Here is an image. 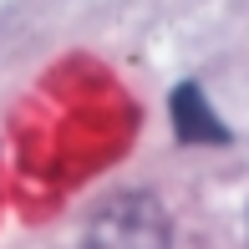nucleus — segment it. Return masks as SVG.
Masks as SVG:
<instances>
[{"label":"nucleus","mask_w":249,"mask_h":249,"mask_svg":"<svg viewBox=\"0 0 249 249\" xmlns=\"http://www.w3.org/2000/svg\"><path fill=\"white\" fill-rule=\"evenodd\" d=\"M87 249H168V213L148 194H122L92 213Z\"/></svg>","instance_id":"obj_1"},{"label":"nucleus","mask_w":249,"mask_h":249,"mask_svg":"<svg viewBox=\"0 0 249 249\" xmlns=\"http://www.w3.org/2000/svg\"><path fill=\"white\" fill-rule=\"evenodd\" d=\"M168 117H173L178 142H203V148H209V142H229V127L213 117L209 97H203L194 82L173 87V97H168Z\"/></svg>","instance_id":"obj_2"}]
</instances>
